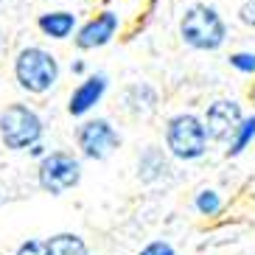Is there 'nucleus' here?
I'll list each match as a JSON object with an SVG mask.
<instances>
[{"mask_svg": "<svg viewBox=\"0 0 255 255\" xmlns=\"http://www.w3.org/2000/svg\"><path fill=\"white\" fill-rule=\"evenodd\" d=\"M244 118V110H241L239 101H233V98H219L213 104L208 107V113H205L202 124L208 129V137L216 143H227L230 135L236 132V127L241 124Z\"/></svg>", "mask_w": 255, "mask_h": 255, "instance_id": "8", "label": "nucleus"}, {"mask_svg": "<svg viewBox=\"0 0 255 255\" xmlns=\"http://www.w3.org/2000/svg\"><path fill=\"white\" fill-rule=\"evenodd\" d=\"M14 255H48L45 241H39V239H28V241H23V244L17 247V253H14Z\"/></svg>", "mask_w": 255, "mask_h": 255, "instance_id": "17", "label": "nucleus"}, {"mask_svg": "<svg viewBox=\"0 0 255 255\" xmlns=\"http://www.w3.org/2000/svg\"><path fill=\"white\" fill-rule=\"evenodd\" d=\"M59 59L39 45H25L14 56V82L28 96H45L59 84Z\"/></svg>", "mask_w": 255, "mask_h": 255, "instance_id": "1", "label": "nucleus"}, {"mask_svg": "<svg viewBox=\"0 0 255 255\" xmlns=\"http://www.w3.org/2000/svg\"><path fill=\"white\" fill-rule=\"evenodd\" d=\"M28 151L34 154V157H42V154H45V146H42V140H39V143H34V146H28Z\"/></svg>", "mask_w": 255, "mask_h": 255, "instance_id": "20", "label": "nucleus"}, {"mask_svg": "<svg viewBox=\"0 0 255 255\" xmlns=\"http://www.w3.org/2000/svg\"><path fill=\"white\" fill-rule=\"evenodd\" d=\"M107 87H110V76L101 70L82 79L68 98V113L73 118H84L90 110H96V104H101V98L107 96Z\"/></svg>", "mask_w": 255, "mask_h": 255, "instance_id": "9", "label": "nucleus"}, {"mask_svg": "<svg viewBox=\"0 0 255 255\" xmlns=\"http://www.w3.org/2000/svg\"><path fill=\"white\" fill-rule=\"evenodd\" d=\"M0 3H3V0H0Z\"/></svg>", "mask_w": 255, "mask_h": 255, "instance_id": "22", "label": "nucleus"}, {"mask_svg": "<svg viewBox=\"0 0 255 255\" xmlns=\"http://www.w3.org/2000/svg\"><path fill=\"white\" fill-rule=\"evenodd\" d=\"M239 20L250 28H255V0H247L244 6L239 8Z\"/></svg>", "mask_w": 255, "mask_h": 255, "instance_id": "19", "label": "nucleus"}, {"mask_svg": "<svg viewBox=\"0 0 255 255\" xmlns=\"http://www.w3.org/2000/svg\"><path fill=\"white\" fill-rule=\"evenodd\" d=\"M180 37L194 51H219L227 39V23L216 6L194 3L180 17Z\"/></svg>", "mask_w": 255, "mask_h": 255, "instance_id": "2", "label": "nucleus"}, {"mask_svg": "<svg viewBox=\"0 0 255 255\" xmlns=\"http://www.w3.org/2000/svg\"><path fill=\"white\" fill-rule=\"evenodd\" d=\"M137 255H174V247L168 241H151L149 247H143Z\"/></svg>", "mask_w": 255, "mask_h": 255, "instance_id": "18", "label": "nucleus"}, {"mask_svg": "<svg viewBox=\"0 0 255 255\" xmlns=\"http://www.w3.org/2000/svg\"><path fill=\"white\" fill-rule=\"evenodd\" d=\"M124 110L135 118H146L157 110V90L151 84L135 82L124 90Z\"/></svg>", "mask_w": 255, "mask_h": 255, "instance_id": "11", "label": "nucleus"}, {"mask_svg": "<svg viewBox=\"0 0 255 255\" xmlns=\"http://www.w3.org/2000/svg\"><path fill=\"white\" fill-rule=\"evenodd\" d=\"M253 140H255V115H250V118L244 115L241 124L236 127V132L230 135V140H227V157H239Z\"/></svg>", "mask_w": 255, "mask_h": 255, "instance_id": "14", "label": "nucleus"}, {"mask_svg": "<svg viewBox=\"0 0 255 255\" xmlns=\"http://www.w3.org/2000/svg\"><path fill=\"white\" fill-rule=\"evenodd\" d=\"M76 25H79V17L68 8H56V11H42L37 17V28L51 39H68L73 37Z\"/></svg>", "mask_w": 255, "mask_h": 255, "instance_id": "12", "label": "nucleus"}, {"mask_svg": "<svg viewBox=\"0 0 255 255\" xmlns=\"http://www.w3.org/2000/svg\"><path fill=\"white\" fill-rule=\"evenodd\" d=\"M230 68H236L239 73H247V76H255V53L253 51H236L230 53Z\"/></svg>", "mask_w": 255, "mask_h": 255, "instance_id": "16", "label": "nucleus"}, {"mask_svg": "<svg viewBox=\"0 0 255 255\" xmlns=\"http://www.w3.org/2000/svg\"><path fill=\"white\" fill-rule=\"evenodd\" d=\"M48 255H90L87 241L79 233H56L45 241Z\"/></svg>", "mask_w": 255, "mask_h": 255, "instance_id": "13", "label": "nucleus"}, {"mask_svg": "<svg viewBox=\"0 0 255 255\" xmlns=\"http://www.w3.org/2000/svg\"><path fill=\"white\" fill-rule=\"evenodd\" d=\"M37 182L51 196H62L65 191L82 182V160L73 151H51L42 154L37 168Z\"/></svg>", "mask_w": 255, "mask_h": 255, "instance_id": "5", "label": "nucleus"}, {"mask_svg": "<svg viewBox=\"0 0 255 255\" xmlns=\"http://www.w3.org/2000/svg\"><path fill=\"white\" fill-rule=\"evenodd\" d=\"M42 135L45 124L34 107L14 101L0 113V140L8 151H28V146L39 143Z\"/></svg>", "mask_w": 255, "mask_h": 255, "instance_id": "4", "label": "nucleus"}, {"mask_svg": "<svg viewBox=\"0 0 255 255\" xmlns=\"http://www.w3.org/2000/svg\"><path fill=\"white\" fill-rule=\"evenodd\" d=\"M118 14L104 8V11H98L96 17H90L84 25H76L73 31V42L79 51H96V48H104L113 42V37L118 34Z\"/></svg>", "mask_w": 255, "mask_h": 255, "instance_id": "7", "label": "nucleus"}, {"mask_svg": "<svg viewBox=\"0 0 255 255\" xmlns=\"http://www.w3.org/2000/svg\"><path fill=\"white\" fill-rule=\"evenodd\" d=\"M70 70H73L76 76H82L84 73V62H73V65H70Z\"/></svg>", "mask_w": 255, "mask_h": 255, "instance_id": "21", "label": "nucleus"}, {"mask_svg": "<svg viewBox=\"0 0 255 255\" xmlns=\"http://www.w3.org/2000/svg\"><path fill=\"white\" fill-rule=\"evenodd\" d=\"M208 129L194 113H177L165 121V151L182 163H194L208 154Z\"/></svg>", "mask_w": 255, "mask_h": 255, "instance_id": "3", "label": "nucleus"}, {"mask_svg": "<svg viewBox=\"0 0 255 255\" xmlns=\"http://www.w3.org/2000/svg\"><path fill=\"white\" fill-rule=\"evenodd\" d=\"M194 208L199 210L202 216H216L219 210H222V196H219V191H213V188H202L194 199Z\"/></svg>", "mask_w": 255, "mask_h": 255, "instance_id": "15", "label": "nucleus"}, {"mask_svg": "<svg viewBox=\"0 0 255 255\" xmlns=\"http://www.w3.org/2000/svg\"><path fill=\"white\" fill-rule=\"evenodd\" d=\"M76 146L87 160H107L121 146V135L110 118H87L76 129Z\"/></svg>", "mask_w": 255, "mask_h": 255, "instance_id": "6", "label": "nucleus"}, {"mask_svg": "<svg viewBox=\"0 0 255 255\" xmlns=\"http://www.w3.org/2000/svg\"><path fill=\"white\" fill-rule=\"evenodd\" d=\"M137 177H140L146 185H154V182H163L171 177V163H168V154H165L160 146H146L137 157Z\"/></svg>", "mask_w": 255, "mask_h": 255, "instance_id": "10", "label": "nucleus"}, {"mask_svg": "<svg viewBox=\"0 0 255 255\" xmlns=\"http://www.w3.org/2000/svg\"><path fill=\"white\" fill-rule=\"evenodd\" d=\"M0 199H3V196H0Z\"/></svg>", "mask_w": 255, "mask_h": 255, "instance_id": "23", "label": "nucleus"}]
</instances>
